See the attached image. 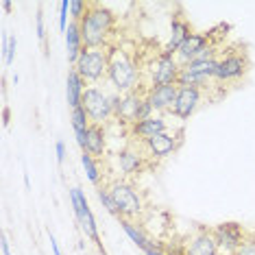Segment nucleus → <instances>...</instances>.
<instances>
[{
	"label": "nucleus",
	"instance_id": "obj_9",
	"mask_svg": "<svg viewBox=\"0 0 255 255\" xmlns=\"http://www.w3.org/2000/svg\"><path fill=\"white\" fill-rule=\"evenodd\" d=\"M179 72H181V63L177 61V57L161 50L157 59L153 61V68H150V88H155V85H177Z\"/></svg>",
	"mask_w": 255,
	"mask_h": 255
},
{
	"label": "nucleus",
	"instance_id": "obj_11",
	"mask_svg": "<svg viewBox=\"0 0 255 255\" xmlns=\"http://www.w3.org/2000/svg\"><path fill=\"white\" fill-rule=\"evenodd\" d=\"M179 144H181V133L166 131V133H161V135L153 137V140L144 142L142 144V150L146 153V157L159 161V159L170 157V155L179 148Z\"/></svg>",
	"mask_w": 255,
	"mask_h": 255
},
{
	"label": "nucleus",
	"instance_id": "obj_21",
	"mask_svg": "<svg viewBox=\"0 0 255 255\" xmlns=\"http://www.w3.org/2000/svg\"><path fill=\"white\" fill-rule=\"evenodd\" d=\"M70 120H72V131H74V137H77V144L83 148L85 146V137H88V131H90V127H92L90 116L83 109V105L77 107V109H72Z\"/></svg>",
	"mask_w": 255,
	"mask_h": 255
},
{
	"label": "nucleus",
	"instance_id": "obj_23",
	"mask_svg": "<svg viewBox=\"0 0 255 255\" xmlns=\"http://www.w3.org/2000/svg\"><path fill=\"white\" fill-rule=\"evenodd\" d=\"M81 164H83V168H85V175H88V179L98 188V185H101V175H103L101 166H98V159L92 157L90 153H85V150H83V153H81Z\"/></svg>",
	"mask_w": 255,
	"mask_h": 255
},
{
	"label": "nucleus",
	"instance_id": "obj_3",
	"mask_svg": "<svg viewBox=\"0 0 255 255\" xmlns=\"http://www.w3.org/2000/svg\"><path fill=\"white\" fill-rule=\"evenodd\" d=\"M109 59H112V53L107 48H83L72 68H77L85 83H101L103 79H107Z\"/></svg>",
	"mask_w": 255,
	"mask_h": 255
},
{
	"label": "nucleus",
	"instance_id": "obj_29",
	"mask_svg": "<svg viewBox=\"0 0 255 255\" xmlns=\"http://www.w3.org/2000/svg\"><path fill=\"white\" fill-rule=\"evenodd\" d=\"M35 28H37V37H39V42H44V39H46V26H44V11H42V7L37 9Z\"/></svg>",
	"mask_w": 255,
	"mask_h": 255
},
{
	"label": "nucleus",
	"instance_id": "obj_10",
	"mask_svg": "<svg viewBox=\"0 0 255 255\" xmlns=\"http://www.w3.org/2000/svg\"><path fill=\"white\" fill-rule=\"evenodd\" d=\"M212 234L218 242L220 253H227V255H236V251L245 245L247 238H249V234L242 229V225H238V223L216 225V227L212 229Z\"/></svg>",
	"mask_w": 255,
	"mask_h": 255
},
{
	"label": "nucleus",
	"instance_id": "obj_13",
	"mask_svg": "<svg viewBox=\"0 0 255 255\" xmlns=\"http://www.w3.org/2000/svg\"><path fill=\"white\" fill-rule=\"evenodd\" d=\"M210 46H212L210 44V33H192V35L183 42L181 48H179L177 61L181 63V66H185V63H190V61L201 59Z\"/></svg>",
	"mask_w": 255,
	"mask_h": 255
},
{
	"label": "nucleus",
	"instance_id": "obj_27",
	"mask_svg": "<svg viewBox=\"0 0 255 255\" xmlns=\"http://www.w3.org/2000/svg\"><path fill=\"white\" fill-rule=\"evenodd\" d=\"M68 13H70V2H61L59 4V31L66 33L68 28Z\"/></svg>",
	"mask_w": 255,
	"mask_h": 255
},
{
	"label": "nucleus",
	"instance_id": "obj_35",
	"mask_svg": "<svg viewBox=\"0 0 255 255\" xmlns=\"http://www.w3.org/2000/svg\"><path fill=\"white\" fill-rule=\"evenodd\" d=\"M220 255H227V253H220Z\"/></svg>",
	"mask_w": 255,
	"mask_h": 255
},
{
	"label": "nucleus",
	"instance_id": "obj_18",
	"mask_svg": "<svg viewBox=\"0 0 255 255\" xmlns=\"http://www.w3.org/2000/svg\"><path fill=\"white\" fill-rule=\"evenodd\" d=\"M83 150L90 153L92 157H96V159H101L103 155L107 153V135H105V129H103V127H98V125L90 127Z\"/></svg>",
	"mask_w": 255,
	"mask_h": 255
},
{
	"label": "nucleus",
	"instance_id": "obj_22",
	"mask_svg": "<svg viewBox=\"0 0 255 255\" xmlns=\"http://www.w3.org/2000/svg\"><path fill=\"white\" fill-rule=\"evenodd\" d=\"M120 225H123V231L127 236L131 238V242L133 245H137L144 251V249H148V247H153V242L148 240L146 238V234H144V231L137 227L135 223H133V220H127V218H120Z\"/></svg>",
	"mask_w": 255,
	"mask_h": 255
},
{
	"label": "nucleus",
	"instance_id": "obj_8",
	"mask_svg": "<svg viewBox=\"0 0 255 255\" xmlns=\"http://www.w3.org/2000/svg\"><path fill=\"white\" fill-rule=\"evenodd\" d=\"M203 105V88H192V85H179L175 105L168 114L175 116L177 120H190Z\"/></svg>",
	"mask_w": 255,
	"mask_h": 255
},
{
	"label": "nucleus",
	"instance_id": "obj_28",
	"mask_svg": "<svg viewBox=\"0 0 255 255\" xmlns=\"http://www.w3.org/2000/svg\"><path fill=\"white\" fill-rule=\"evenodd\" d=\"M236 255H255V236H249L245 245L236 251Z\"/></svg>",
	"mask_w": 255,
	"mask_h": 255
},
{
	"label": "nucleus",
	"instance_id": "obj_15",
	"mask_svg": "<svg viewBox=\"0 0 255 255\" xmlns=\"http://www.w3.org/2000/svg\"><path fill=\"white\" fill-rule=\"evenodd\" d=\"M183 255H220L218 242L214 238L212 229H201L194 236H190Z\"/></svg>",
	"mask_w": 255,
	"mask_h": 255
},
{
	"label": "nucleus",
	"instance_id": "obj_33",
	"mask_svg": "<svg viewBox=\"0 0 255 255\" xmlns=\"http://www.w3.org/2000/svg\"><path fill=\"white\" fill-rule=\"evenodd\" d=\"M2 255H11V251H9V240H7V236H2Z\"/></svg>",
	"mask_w": 255,
	"mask_h": 255
},
{
	"label": "nucleus",
	"instance_id": "obj_14",
	"mask_svg": "<svg viewBox=\"0 0 255 255\" xmlns=\"http://www.w3.org/2000/svg\"><path fill=\"white\" fill-rule=\"evenodd\" d=\"M166 131H168V123H166L164 116H153V118L142 120V123H135V125L129 127L131 137L133 140H137L140 144L153 140V137H157V135H161V133H166Z\"/></svg>",
	"mask_w": 255,
	"mask_h": 255
},
{
	"label": "nucleus",
	"instance_id": "obj_12",
	"mask_svg": "<svg viewBox=\"0 0 255 255\" xmlns=\"http://www.w3.org/2000/svg\"><path fill=\"white\" fill-rule=\"evenodd\" d=\"M116 164H118V170L123 172L125 177L140 175L144 168H146V155H144L142 148L125 146L116 153Z\"/></svg>",
	"mask_w": 255,
	"mask_h": 255
},
{
	"label": "nucleus",
	"instance_id": "obj_17",
	"mask_svg": "<svg viewBox=\"0 0 255 255\" xmlns=\"http://www.w3.org/2000/svg\"><path fill=\"white\" fill-rule=\"evenodd\" d=\"M85 90L88 88H85L83 77L77 72V68H70V70H68V79H66V98H68V105H70L72 109L81 107Z\"/></svg>",
	"mask_w": 255,
	"mask_h": 255
},
{
	"label": "nucleus",
	"instance_id": "obj_19",
	"mask_svg": "<svg viewBox=\"0 0 255 255\" xmlns=\"http://www.w3.org/2000/svg\"><path fill=\"white\" fill-rule=\"evenodd\" d=\"M83 37H81V28H79V22H70L66 28V55H68V61L77 63L79 55L83 53Z\"/></svg>",
	"mask_w": 255,
	"mask_h": 255
},
{
	"label": "nucleus",
	"instance_id": "obj_32",
	"mask_svg": "<svg viewBox=\"0 0 255 255\" xmlns=\"http://www.w3.org/2000/svg\"><path fill=\"white\" fill-rule=\"evenodd\" d=\"M144 253H146V255H164L155 245H153V247H148V249H144Z\"/></svg>",
	"mask_w": 255,
	"mask_h": 255
},
{
	"label": "nucleus",
	"instance_id": "obj_24",
	"mask_svg": "<svg viewBox=\"0 0 255 255\" xmlns=\"http://www.w3.org/2000/svg\"><path fill=\"white\" fill-rule=\"evenodd\" d=\"M96 194H98V201L103 203V207H105L109 214H114V216L120 218V212H118V207H116V201H114V196H112V192H109L107 185H98Z\"/></svg>",
	"mask_w": 255,
	"mask_h": 255
},
{
	"label": "nucleus",
	"instance_id": "obj_26",
	"mask_svg": "<svg viewBox=\"0 0 255 255\" xmlns=\"http://www.w3.org/2000/svg\"><path fill=\"white\" fill-rule=\"evenodd\" d=\"M90 9V2H83V0H72L70 2V15H72V22H81L85 18Z\"/></svg>",
	"mask_w": 255,
	"mask_h": 255
},
{
	"label": "nucleus",
	"instance_id": "obj_34",
	"mask_svg": "<svg viewBox=\"0 0 255 255\" xmlns=\"http://www.w3.org/2000/svg\"><path fill=\"white\" fill-rule=\"evenodd\" d=\"M2 9H4V11H11V2H7V0H4V2H2Z\"/></svg>",
	"mask_w": 255,
	"mask_h": 255
},
{
	"label": "nucleus",
	"instance_id": "obj_2",
	"mask_svg": "<svg viewBox=\"0 0 255 255\" xmlns=\"http://www.w3.org/2000/svg\"><path fill=\"white\" fill-rule=\"evenodd\" d=\"M112 53V59H109V72L107 79L109 83L114 85V90L118 94H129V92H135L140 88V68L137 63L131 59L127 53H116V50H109Z\"/></svg>",
	"mask_w": 255,
	"mask_h": 255
},
{
	"label": "nucleus",
	"instance_id": "obj_1",
	"mask_svg": "<svg viewBox=\"0 0 255 255\" xmlns=\"http://www.w3.org/2000/svg\"><path fill=\"white\" fill-rule=\"evenodd\" d=\"M114 24H116L114 11H109L101 2H90L85 18L79 22L83 46L85 48H107V39Z\"/></svg>",
	"mask_w": 255,
	"mask_h": 255
},
{
	"label": "nucleus",
	"instance_id": "obj_7",
	"mask_svg": "<svg viewBox=\"0 0 255 255\" xmlns=\"http://www.w3.org/2000/svg\"><path fill=\"white\" fill-rule=\"evenodd\" d=\"M249 66H251V61H249V55L245 50L227 53L218 59V72L214 81H218V83H236V81L247 77Z\"/></svg>",
	"mask_w": 255,
	"mask_h": 255
},
{
	"label": "nucleus",
	"instance_id": "obj_4",
	"mask_svg": "<svg viewBox=\"0 0 255 255\" xmlns=\"http://www.w3.org/2000/svg\"><path fill=\"white\" fill-rule=\"evenodd\" d=\"M109 192H112L114 201H116V207L120 212V218H127V220H133L137 218L140 214L144 212V201H142V194L137 192V188L125 179H116L107 185Z\"/></svg>",
	"mask_w": 255,
	"mask_h": 255
},
{
	"label": "nucleus",
	"instance_id": "obj_6",
	"mask_svg": "<svg viewBox=\"0 0 255 255\" xmlns=\"http://www.w3.org/2000/svg\"><path fill=\"white\" fill-rule=\"evenodd\" d=\"M83 109L90 116V123L103 127L109 118H114V107H112V94H107L105 90L96 88V85H90L83 94V101H81Z\"/></svg>",
	"mask_w": 255,
	"mask_h": 255
},
{
	"label": "nucleus",
	"instance_id": "obj_25",
	"mask_svg": "<svg viewBox=\"0 0 255 255\" xmlns=\"http://www.w3.org/2000/svg\"><path fill=\"white\" fill-rule=\"evenodd\" d=\"M15 48H18V39H15V37H9V35H2L0 53H2L4 66H11V61H13V55H15Z\"/></svg>",
	"mask_w": 255,
	"mask_h": 255
},
{
	"label": "nucleus",
	"instance_id": "obj_31",
	"mask_svg": "<svg viewBox=\"0 0 255 255\" xmlns=\"http://www.w3.org/2000/svg\"><path fill=\"white\" fill-rule=\"evenodd\" d=\"M48 238H50V249H53V255H61V249H59V245H57L55 236H53V234H48Z\"/></svg>",
	"mask_w": 255,
	"mask_h": 255
},
{
	"label": "nucleus",
	"instance_id": "obj_16",
	"mask_svg": "<svg viewBox=\"0 0 255 255\" xmlns=\"http://www.w3.org/2000/svg\"><path fill=\"white\" fill-rule=\"evenodd\" d=\"M177 92L179 85H155V88H146V98L155 112H170L175 105Z\"/></svg>",
	"mask_w": 255,
	"mask_h": 255
},
{
	"label": "nucleus",
	"instance_id": "obj_20",
	"mask_svg": "<svg viewBox=\"0 0 255 255\" xmlns=\"http://www.w3.org/2000/svg\"><path fill=\"white\" fill-rule=\"evenodd\" d=\"M192 33H190V26L185 24L183 20H179V18H172V24H170V39H168V44H166V53L168 55H175L179 53V48L183 46V42L188 39Z\"/></svg>",
	"mask_w": 255,
	"mask_h": 255
},
{
	"label": "nucleus",
	"instance_id": "obj_5",
	"mask_svg": "<svg viewBox=\"0 0 255 255\" xmlns=\"http://www.w3.org/2000/svg\"><path fill=\"white\" fill-rule=\"evenodd\" d=\"M70 205H72L74 218H77V225L81 227V231H83V234L88 236L103 253H105V249H103V245H101V236H98L96 218H94V214H92V207H90V203H88V199H85V194H83L81 188L70 190Z\"/></svg>",
	"mask_w": 255,
	"mask_h": 255
},
{
	"label": "nucleus",
	"instance_id": "obj_30",
	"mask_svg": "<svg viewBox=\"0 0 255 255\" xmlns=\"http://www.w3.org/2000/svg\"><path fill=\"white\" fill-rule=\"evenodd\" d=\"M55 153H57V161L63 164V159H66V144H63V140L55 142Z\"/></svg>",
	"mask_w": 255,
	"mask_h": 255
}]
</instances>
